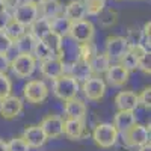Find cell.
I'll return each instance as SVG.
<instances>
[{
	"mask_svg": "<svg viewBox=\"0 0 151 151\" xmlns=\"http://www.w3.org/2000/svg\"><path fill=\"white\" fill-rule=\"evenodd\" d=\"M83 5L88 15H98L106 8V0H85Z\"/></svg>",
	"mask_w": 151,
	"mask_h": 151,
	"instance_id": "cell-30",
	"label": "cell"
},
{
	"mask_svg": "<svg viewBox=\"0 0 151 151\" xmlns=\"http://www.w3.org/2000/svg\"><path fill=\"white\" fill-rule=\"evenodd\" d=\"M129 50V41L125 40V36H109L106 40V55L109 56V59H119L125 52Z\"/></svg>",
	"mask_w": 151,
	"mask_h": 151,
	"instance_id": "cell-12",
	"label": "cell"
},
{
	"mask_svg": "<svg viewBox=\"0 0 151 151\" xmlns=\"http://www.w3.org/2000/svg\"><path fill=\"white\" fill-rule=\"evenodd\" d=\"M0 30H2V24H0Z\"/></svg>",
	"mask_w": 151,
	"mask_h": 151,
	"instance_id": "cell-44",
	"label": "cell"
},
{
	"mask_svg": "<svg viewBox=\"0 0 151 151\" xmlns=\"http://www.w3.org/2000/svg\"><path fill=\"white\" fill-rule=\"evenodd\" d=\"M36 41L38 40L30 32H26V33H23L18 40L14 41V45L17 47L18 53H32V50H33Z\"/></svg>",
	"mask_w": 151,
	"mask_h": 151,
	"instance_id": "cell-25",
	"label": "cell"
},
{
	"mask_svg": "<svg viewBox=\"0 0 151 151\" xmlns=\"http://www.w3.org/2000/svg\"><path fill=\"white\" fill-rule=\"evenodd\" d=\"M139 148V151H151V144H150V141L147 142V144H144V145H141V147H137Z\"/></svg>",
	"mask_w": 151,
	"mask_h": 151,
	"instance_id": "cell-41",
	"label": "cell"
},
{
	"mask_svg": "<svg viewBox=\"0 0 151 151\" xmlns=\"http://www.w3.org/2000/svg\"><path fill=\"white\" fill-rule=\"evenodd\" d=\"M12 91V82L11 79L6 76V73L0 74V100L8 97Z\"/></svg>",
	"mask_w": 151,
	"mask_h": 151,
	"instance_id": "cell-33",
	"label": "cell"
},
{
	"mask_svg": "<svg viewBox=\"0 0 151 151\" xmlns=\"http://www.w3.org/2000/svg\"><path fill=\"white\" fill-rule=\"evenodd\" d=\"M70 73H71V76L76 80H86L88 77H91V76H92L91 68H89V62L83 60L82 58H79L76 62H73Z\"/></svg>",
	"mask_w": 151,
	"mask_h": 151,
	"instance_id": "cell-22",
	"label": "cell"
},
{
	"mask_svg": "<svg viewBox=\"0 0 151 151\" xmlns=\"http://www.w3.org/2000/svg\"><path fill=\"white\" fill-rule=\"evenodd\" d=\"M62 40H64V38H62L60 35H58L56 32L52 30V32H48L41 41L52 50L55 56H60L62 55Z\"/></svg>",
	"mask_w": 151,
	"mask_h": 151,
	"instance_id": "cell-26",
	"label": "cell"
},
{
	"mask_svg": "<svg viewBox=\"0 0 151 151\" xmlns=\"http://www.w3.org/2000/svg\"><path fill=\"white\" fill-rule=\"evenodd\" d=\"M21 137L26 141V144L30 148H40L47 142V137L40 125H29V127H26Z\"/></svg>",
	"mask_w": 151,
	"mask_h": 151,
	"instance_id": "cell-14",
	"label": "cell"
},
{
	"mask_svg": "<svg viewBox=\"0 0 151 151\" xmlns=\"http://www.w3.org/2000/svg\"><path fill=\"white\" fill-rule=\"evenodd\" d=\"M113 2H119V0H113Z\"/></svg>",
	"mask_w": 151,
	"mask_h": 151,
	"instance_id": "cell-45",
	"label": "cell"
},
{
	"mask_svg": "<svg viewBox=\"0 0 151 151\" xmlns=\"http://www.w3.org/2000/svg\"><path fill=\"white\" fill-rule=\"evenodd\" d=\"M23 112V100L17 95H8L0 100V115L5 119H15Z\"/></svg>",
	"mask_w": 151,
	"mask_h": 151,
	"instance_id": "cell-8",
	"label": "cell"
},
{
	"mask_svg": "<svg viewBox=\"0 0 151 151\" xmlns=\"http://www.w3.org/2000/svg\"><path fill=\"white\" fill-rule=\"evenodd\" d=\"M40 127L42 129L47 139H56L62 136V132H64V119L58 115H47L41 121Z\"/></svg>",
	"mask_w": 151,
	"mask_h": 151,
	"instance_id": "cell-10",
	"label": "cell"
},
{
	"mask_svg": "<svg viewBox=\"0 0 151 151\" xmlns=\"http://www.w3.org/2000/svg\"><path fill=\"white\" fill-rule=\"evenodd\" d=\"M32 55H33V58H35L36 60H40V62L55 56L53 52H52V50H50L41 40H38V41L35 42V47H33V50H32Z\"/></svg>",
	"mask_w": 151,
	"mask_h": 151,
	"instance_id": "cell-28",
	"label": "cell"
},
{
	"mask_svg": "<svg viewBox=\"0 0 151 151\" xmlns=\"http://www.w3.org/2000/svg\"><path fill=\"white\" fill-rule=\"evenodd\" d=\"M118 20V12L113 11V9H107L104 8L101 12L98 14V23L101 24L103 27H110L116 23Z\"/></svg>",
	"mask_w": 151,
	"mask_h": 151,
	"instance_id": "cell-29",
	"label": "cell"
},
{
	"mask_svg": "<svg viewBox=\"0 0 151 151\" xmlns=\"http://www.w3.org/2000/svg\"><path fill=\"white\" fill-rule=\"evenodd\" d=\"M134 122H136L134 110H118V113L113 116V127L118 130V133H124Z\"/></svg>",
	"mask_w": 151,
	"mask_h": 151,
	"instance_id": "cell-18",
	"label": "cell"
},
{
	"mask_svg": "<svg viewBox=\"0 0 151 151\" xmlns=\"http://www.w3.org/2000/svg\"><path fill=\"white\" fill-rule=\"evenodd\" d=\"M50 23H52V30L56 32L58 35H60L62 38L64 36H68V30H70V24L71 21H68L65 17H56L53 20H50Z\"/></svg>",
	"mask_w": 151,
	"mask_h": 151,
	"instance_id": "cell-27",
	"label": "cell"
},
{
	"mask_svg": "<svg viewBox=\"0 0 151 151\" xmlns=\"http://www.w3.org/2000/svg\"><path fill=\"white\" fill-rule=\"evenodd\" d=\"M118 134L119 133H118V130L115 127H113V124L103 122V124L95 125V129L92 132V139H94V142L98 147L112 148L118 141Z\"/></svg>",
	"mask_w": 151,
	"mask_h": 151,
	"instance_id": "cell-3",
	"label": "cell"
},
{
	"mask_svg": "<svg viewBox=\"0 0 151 151\" xmlns=\"http://www.w3.org/2000/svg\"><path fill=\"white\" fill-rule=\"evenodd\" d=\"M6 145H8V151H29L30 148L23 137H14L9 142H6Z\"/></svg>",
	"mask_w": 151,
	"mask_h": 151,
	"instance_id": "cell-32",
	"label": "cell"
},
{
	"mask_svg": "<svg viewBox=\"0 0 151 151\" xmlns=\"http://www.w3.org/2000/svg\"><path fill=\"white\" fill-rule=\"evenodd\" d=\"M77 92H79V80H76L71 74L64 73L53 80V94L62 101L74 98Z\"/></svg>",
	"mask_w": 151,
	"mask_h": 151,
	"instance_id": "cell-1",
	"label": "cell"
},
{
	"mask_svg": "<svg viewBox=\"0 0 151 151\" xmlns=\"http://www.w3.org/2000/svg\"><path fill=\"white\" fill-rule=\"evenodd\" d=\"M29 27H30V33L36 40H42L48 32H52V23L44 17H38Z\"/></svg>",
	"mask_w": 151,
	"mask_h": 151,
	"instance_id": "cell-23",
	"label": "cell"
},
{
	"mask_svg": "<svg viewBox=\"0 0 151 151\" xmlns=\"http://www.w3.org/2000/svg\"><path fill=\"white\" fill-rule=\"evenodd\" d=\"M94 35H95V27L94 24L86 20H77V21H73L70 24V30H68V36L71 38L73 41H76L77 44H86V42H92L94 40Z\"/></svg>",
	"mask_w": 151,
	"mask_h": 151,
	"instance_id": "cell-2",
	"label": "cell"
},
{
	"mask_svg": "<svg viewBox=\"0 0 151 151\" xmlns=\"http://www.w3.org/2000/svg\"><path fill=\"white\" fill-rule=\"evenodd\" d=\"M79 52H80L79 58H82L86 62H89L92 59V56L97 53V50H95V45L92 42H86V44H80V50H79Z\"/></svg>",
	"mask_w": 151,
	"mask_h": 151,
	"instance_id": "cell-34",
	"label": "cell"
},
{
	"mask_svg": "<svg viewBox=\"0 0 151 151\" xmlns=\"http://www.w3.org/2000/svg\"><path fill=\"white\" fill-rule=\"evenodd\" d=\"M64 112L67 118H74V119H85L86 113H88V107L86 104L79 98H70L64 104Z\"/></svg>",
	"mask_w": 151,
	"mask_h": 151,
	"instance_id": "cell-16",
	"label": "cell"
},
{
	"mask_svg": "<svg viewBox=\"0 0 151 151\" xmlns=\"http://www.w3.org/2000/svg\"><path fill=\"white\" fill-rule=\"evenodd\" d=\"M121 134H122V139H124L127 147H132V148L141 147V145H144L150 141V125L145 127L142 124L134 122L132 127H129Z\"/></svg>",
	"mask_w": 151,
	"mask_h": 151,
	"instance_id": "cell-5",
	"label": "cell"
},
{
	"mask_svg": "<svg viewBox=\"0 0 151 151\" xmlns=\"http://www.w3.org/2000/svg\"><path fill=\"white\" fill-rule=\"evenodd\" d=\"M11 67V60L8 58V55H3V53H0V74H3L9 70Z\"/></svg>",
	"mask_w": 151,
	"mask_h": 151,
	"instance_id": "cell-39",
	"label": "cell"
},
{
	"mask_svg": "<svg viewBox=\"0 0 151 151\" xmlns=\"http://www.w3.org/2000/svg\"><path fill=\"white\" fill-rule=\"evenodd\" d=\"M110 65V59L106 53H95L92 56V59L89 60V68L92 76H100V74H104L106 70Z\"/></svg>",
	"mask_w": 151,
	"mask_h": 151,
	"instance_id": "cell-21",
	"label": "cell"
},
{
	"mask_svg": "<svg viewBox=\"0 0 151 151\" xmlns=\"http://www.w3.org/2000/svg\"><path fill=\"white\" fill-rule=\"evenodd\" d=\"M12 45H14L12 40H11V38H9L3 30H0V53L8 55V52L12 48Z\"/></svg>",
	"mask_w": 151,
	"mask_h": 151,
	"instance_id": "cell-35",
	"label": "cell"
},
{
	"mask_svg": "<svg viewBox=\"0 0 151 151\" xmlns=\"http://www.w3.org/2000/svg\"><path fill=\"white\" fill-rule=\"evenodd\" d=\"M68 139L71 141H79L85 134V119H74V118H67L64 121V132Z\"/></svg>",
	"mask_w": 151,
	"mask_h": 151,
	"instance_id": "cell-15",
	"label": "cell"
},
{
	"mask_svg": "<svg viewBox=\"0 0 151 151\" xmlns=\"http://www.w3.org/2000/svg\"><path fill=\"white\" fill-rule=\"evenodd\" d=\"M23 95L32 104H41L48 95V88L42 80H29L23 89Z\"/></svg>",
	"mask_w": 151,
	"mask_h": 151,
	"instance_id": "cell-7",
	"label": "cell"
},
{
	"mask_svg": "<svg viewBox=\"0 0 151 151\" xmlns=\"http://www.w3.org/2000/svg\"><path fill=\"white\" fill-rule=\"evenodd\" d=\"M115 106L118 110H136L139 106L137 103V94L133 91H121L115 97Z\"/></svg>",
	"mask_w": 151,
	"mask_h": 151,
	"instance_id": "cell-17",
	"label": "cell"
},
{
	"mask_svg": "<svg viewBox=\"0 0 151 151\" xmlns=\"http://www.w3.org/2000/svg\"><path fill=\"white\" fill-rule=\"evenodd\" d=\"M104 74H106L107 83L113 88H119V86L125 85L130 77V71L127 68H124L121 64H113V65L110 64Z\"/></svg>",
	"mask_w": 151,
	"mask_h": 151,
	"instance_id": "cell-13",
	"label": "cell"
},
{
	"mask_svg": "<svg viewBox=\"0 0 151 151\" xmlns=\"http://www.w3.org/2000/svg\"><path fill=\"white\" fill-rule=\"evenodd\" d=\"M150 65H151V56H150V52H148V53H145L141 59H137V68L142 70L145 74H150V73H151Z\"/></svg>",
	"mask_w": 151,
	"mask_h": 151,
	"instance_id": "cell-38",
	"label": "cell"
},
{
	"mask_svg": "<svg viewBox=\"0 0 151 151\" xmlns=\"http://www.w3.org/2000/svg\"><path fill=\"white\" fill-rule=\"evenodd\" d=\"M9 68L17 77L27 79L33 74L36 68V59L33 58L32 53H18V56H15V59L11 62Z\"/></svg>",
	"mask_w": 151,
	"mask_h": 151,
	"instance_id": "cell-4",
	"label": "cell"
},
{
	"mask_svg": "<svg viewBox=\"0 0 151 151\" xmlns=\"http://www.w3.org/2000/svg\"><path fill=\"white\" fill-rule=\"evenodd\" d=\"M118 60H119V64H121L124 68H127L129 71H134V70H137V59L129 52V50H127V52H125Z\"/></svg>",
	"mask_w": 151,
	"mask_h": 151,
	"instance_id": "cell-31",
	"label": "cell"
},
{
	"mask_svg": "<svg viewBox=\"0 0 151 151\" xmlns=\"http://www.w3.org/2000/svg\"><path fill=\"white\" fill-rule=\"evenodd\" d=\"M0 151H8V145L3 139H0Z\"/></svg>",
	"mask_w": 151,
	"mask_h": 151,
	"instance_id": "cell-42",
	"label": "cell"
},
{
	"mask_svg": "<svg viewBox=\"0 0 151 151\" xmlns=\"http://www.w3.org/2000/svg\"><path fill=\"white\" fill-rule=\"evenodd\" d=\"M129 52H130L136 59H141L145 53L150 52V50H147L142 42H137V44H129Z\"/></svg>",
	"mask_w": 151,
	"mask_h": 151,
	"instance_id": "cell-37",
	"label": "cell"
},
{
	"mask_svg": "<svg viewBox=\"0 0 151 151\" xmlns=\"http://www.w3.org/2000/svg\"><path fill=\"white\" fill-rule=\"evenodd\" d=\"M40 70H41V74L44 76V77L55 80L60 74H64L65 64L62 62L60 56H53V58H48L45 60H41Z\"/></svg>",
	"mask_w": 151,
	"mask_h": 151,
	"instance_id": "cell-11",
	"label": "cell"
},
{
	"mask_svg": "<svg viewBox=\"0 0 151 151\" xmlns=\"http://www.w3.org/2000/svg\"><path fill=\"white\" fill-rule=\"evenodd\" d=\"M2 30L11 38L12 42H14L15 40H18L23 33H26V27H24L23 24H20L14 17H11V18L5 23V26L2 27Z\"/></svg>",
	"mask_w": 151,
	"mask_h": 151,
	"instance_id": "cell-24",
	"label": "cell"
},
{
	"mask_svg": "<svg viewBox=\"0 0 151 151\" xmlns=\"http://www.w3.org/2000/svg\"><path fill=\"white\" fill-rule=\"evenodd\" d=\"M137 103L150 110V107H151V88L150 86L145 88L141 94H137Z\"/></svg>",
	"mask_w": 151,
	"mask_h": 151,
	"instance_id": "cell-36",
	"label": "cell"
},
{
	"mask_svg": "<svg viewBox=\"0 0 151 151\" xmlns=\"http://www.w3.org/2000/svg\"><path fill=\"white\" fill-rule=\"evenodd\" d=\"M38 14H40V8L32 5V3H27V2H24L21 5H18L14 11V17L20 24H23L24 27H29L30 24L38 18Z\"/></svg>",
	"mask_w": 151,
	"mask_h": 151,
	"instance_id": "cell-9",
	"label": "cell"
},
{
	"mask_svg": "<svg viewBox=\"0 0 151 151\" xmlns=\"http://www.w3.org/2000/svg\"><path fill=\"white\" fill-rule=\"evenodd\" d=\"M64 17H65L68 21H71V23L85 18V17H86V9H85L83 2H80V0H73V2H70V3L65 6Z\"/></svg>",
	"mask_w": 151,
	"mask_h": 151,
	"instance_id": "cell-19",
	"label": "cell"
},
{
	"mask_svg": "<svg viewBox=\"0 0 151 151\" xmlns=\"http://www.w3.org/2000/svg\"><path fill=\"white\" fill-rule=\"evenodd\" d=\"M26 2H27V3H32V5H35V6H40L44 0H26Z\"/></svg>",
	"mask_w": 151,
	"mask_h": 151,
	"instance_id": "cell-43",
	"label": "cell"
},
{
	"mask_svg": "<svg viewBox=\"0 0 151 151\" xmlns=\"http://www.w3.org/2000/svg\"><path fill=\"white\" fill-rule=\"evenodd\" d=\"M83 95L91 101H100L106 94V83L100 76H91L82 85Z\"/></svg>",
	"mask_w": 151,
	"mask_h": 151,
	"instance_id": "cell-6",
	"label": "cell"
},
{
	"mask_svg": "<svg viewBox=\"0 0 151 151\" xmlns=\"http://www.w3.org/2000/svg\"><path fill=\"white\" fill-rule=\"evenodd\" d=\"M38 8H41V17H44L47 20H53V18L59 17L60 12L64 11L62 3L59 0H44Z\"/></svg>",
	"mask_w": 151,
	"mask_h": 151,
	"instance_id": "cell-20",
	"label": "cell"
},
{
	"mask_svg": "<svg viewBox=\"0 0 151 151\" xmlns=\"http://www.w3.org/2000/svg\"><path fill=\"white\" fill-rule=\"evenodd\" d=\"M9 8V0H0V15H3Z\"/></svg>",
	"mask_w": 151,
	"mask_h": 151,
	"instance_id": "cell-40",
	"label": "cell"
}]
</instances>
